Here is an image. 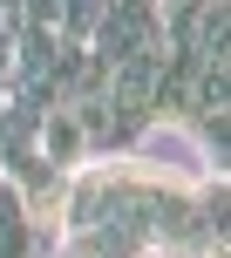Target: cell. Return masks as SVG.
<instances>
[{"instance_id": "obj_1", "label": "cell", "mask_w": 231, "mask_h": 258, "mask_svg": "<svg viewBox=\"0 0 231 258\" xmlns=\"http://www.w3.org/2000/svg\"><path fill=\"white\" fill-rule=\"evenodd\" d=\"M123 163L136 170V177H156V183H177V190H204V183L224 177V163L204 150V136H197L184 116H150L129 136Z\"/></svg>"}]
</instances>
